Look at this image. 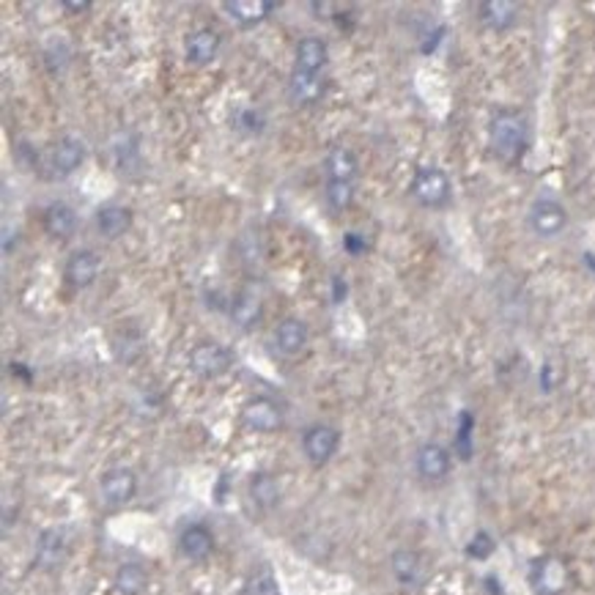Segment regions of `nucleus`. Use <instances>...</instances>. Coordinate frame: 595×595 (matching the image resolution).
Masks as SVG:
<instances>
[{"label":"nucleus","instance_id":"f257e3e1","mask_svg":"<svg viewBox=\"0 0 595 595\" xmlns=\"http://www.w3.org/2000/svg\"><path fill=\"white\" fill-rule=\"evenodd\" d=\"M530 141V126L518 110H499L489 124V146L502 162H518Z\"/></svg>","mask_w":595,"mask_h":595},{"label":"nucleus","instance_id":"f03ea898","mask_svg":"<svg viewBox=\"0 0 595 595\" xmlns=\"http://www.w3.org/2000/svg\"><path fill=\"white\" fill-rule=\"evenodd\" d=\"M412 197L426 209H439L450 201V178L439 168H420L409 187Z\"/></svg>","mask_w":595,"mask_h":595},{"label":"nucleus","instance_id":"7ed1b4c3","mask_svg":"<svg viewBox=\"0 0 595 595\" xmlns=\"http://www.w3.org/2000/svg\"><path fill=\"white\" fill-rule=\"evenodd\" d=\"M233 365V354L217 343V341H204L189 352V368L201 376V379H220L228 373Z\"/></svg>","mask_w":595,"mask_h":595},{"label":"nucleus","instance_id":"20e7f679","mask_svg":"<svg viewBox=\"0 0 595 595\" xmlns=\"http://www.w3.org/2000/svg\"><path fill=\"white\" fill-rule=\"evenodd\" d=\"M568 225V212L563 204L552 201V197H541V201L533 204L530 209V228L541 236V239H554L565 231Z\"/></svg>","mask_w":595,"mask_h":595},{"label":"nucleus","instance_id":"39448f33","mask_svg":"<svg viewBox=\"0 0 595 595\" xmlns=\"http://www.w3.org/2000/svg\"><path fill=\"white\" fill-rule=\"evenodd\" d=\"M138 491V478L132 470L126 467H115V470H107L99 481V494L105 499L107 508H121L126 505L132 497Z\"/></svg>","mask_w":595,"mask_h":595},{"label":"nucleus","instance_id":"423d86ee","mask_svg":"<svg viewBox=\"0 0 595 595\" xmlns=\"http://www.w3.org/2000/svg\"><path fill=\"white\" fill-rule=\"evenodd\" d=\"M242 420L250 431H258V434H275L280 426H283V412L280 407L272 401V398H250L242 409Z\"/></svg>","mask_w":595,"mask_h":595},{"label":"nucleus","instance_id":"0eeeda50","mask_svg":"<svg viewBox=\"0 0 595 595\" xmlns=\"http://www.w3.org/2000/svg\"><path fill=\"white\" fill-rule=\"evenodd\" d=\"M338 444H341V434L333 426H313L302 436V450L310 464L316 467L326 464V461L338 453Z\"/></svg>","mask_w":595,"mask_h":595},{"label":"nucleus","instance_id":"6e6552de","mask_svg":"<svg viewBox=\"0 0 595 595\" xmlns=\"http://www.w3.org/2000/svg\"><path fill=\"white\" fill-rule=\"evenodd\" d=\"M86 160V143L83 138L78 135H66L60 138L55 146H52V154H50V168H52V176L55 178H66L72 176Z\"/></svg>","mask_w":595,"mask_h":595},{"label":"nucleus","instance_id":"1a4fd4ad","mask_svg":"<svg viewBox=\"0 0 595 595\" xmlns=\"http://www.w3.org/2000/svg\"><path fill=\"white\" fill-rule=\"evenodd\" d=\"M417 475L428 483H439L450 475V453L447 447H442L439 442H426L420 450H417Z\"/></svg>","mask_w":595,"mask_h":595},{"label":"nucleus","instance_id":"9d476101","mask_svg":"<svg viewBox=\"0 0 595 595\" xmlns=\"http://www.w3.org/2000/svg\"><path fill=\"white\" fill-rule=\"evenodd\" d=\"M96 275H99V258H96L91 250H78V252H72L69 261H66V267H63L66 283L75 286V288H88V286H94Z\"/></svg>","mask_w":595,"mask_h":595},{"label":"nucleus","instance_id":"9b49d317","mask_svg":"<svg viewBox=\"0 0 595 595\" xmlns=\"http://www.w3.org/2000/svg\"><path fill=\"white\" fill-rule=\"evenodd\" d=\"M565 581H568V571L557 557H544L536 563L533 587L538 590V595H557V592H563Z\"/></svg>","mask_w":595,"mask_h":595},{"label":"nucleus","instance_id":"f8f14e48","mask_svg":"<svg viewBox=\"0 0 595 595\" xmlns=\"http://www.w3.org/2000/svg\"><path fill=\"white\" fill-rule=\"evenodd\" d=\"M223 9L231 14V20L250 28V25H258L267 20L278 9V4L275 0H225Z\"/></svg>","mask_w":595,"mask_h":595},{"label":"nucleus","instance_id":"ddd939ff","mask_svg":"<svg viewBox=\"0 0 595 595\" xmlns=\"http://www.w3.org/2000/svg\"><path fill=\"white\" fill-rule=\"evenodd\" d=\"M228 313H231V321H233L239 329L250 333V329H255V326L261 324V318H263V305H261L258 294H252V291L244 288V291L233 294Z\"/></svg>","mask_w":595,"mask_h":595},{"label":"nucleus","instance_id":"4468645a","mask_svg":"<svg viewBox=\"0 0 595 595\" xmlns=\"http://www.w3.org/2000/svg\"><path fill=\"white\" fill-rule=\"evenodd\" d=\"M217 50H220V33H217V31H212V28L195 31V33H189L187 47H184L187 63H192V66H206V63L215 60Z\"/></svg>","mask_w":595,"mask_h":595},{"label":"nucleus","instance_id":"2eb2a0df","mask_svg":"<svg viewBox=\"0 0 595 595\" xmlns=\"http://www.w3.org/2000/svg\"><path fill=\"white\" fill-rule=\"evenodd\" d=\"M178 546H181V554L187 560L204 563L215 552V536L206 530L204 524H189L178 538Z\"/></svg>","mask_w":595,"mask_h":595},{"label":"nucleus","instance_id":"dca6fc26","mask_svg":"<svg viewBox=\"0 0 595 595\" xmlns=\"http://www.w3.org/2000/svg\"><path fill=\"white\" fill-rule=\"evenodd\" d=\"M44 231L52 239H72V233L78 231V215L69 204H50L44 212Z\"/></svg>","mask_w":595,"mask_h":595},{"label":"nucleus","instance_id":"f3484780","mask_svg":"<svg viewBox=\"0 0 595 595\" xmlns=\"http://www.w3.org/2000/svg\"><path fill=\"white\" fill-rule=\"evenodd\" d=\"M307 324L299 321V318H286L280 321V326L275 329V341H278V349L288 357H297L299 352H305L307 346Z\"/></svg>","mask_w":595,"mask_h":595},{"label":"nucleus","instance_id":"a211bd4d","mask_svg":"<svg viewBox=\"0 0 595 595\" xmlns=\"http://www.w3.org/2000/svg\"><path fill=\"white\" fill-rule=\"evenodd\" d=\"M478 14L486 28L508 31L518 17V4H510V0H483V4L478 6Z\"/></svg>","mask_w":595,"mask_h":595},{"label":"nucleus","instance_id":"6ab92c4d","mask_svg":"<svg viewBox=\"0 0 595 595\" xmlns=\"http://www.w3.org/2000/svg\"><path fill=\"white\" fill-rule=\"evenodd\" d=\"M96 228H99V233L105 236V239H121L129 228H132V212L126 209V206H115V204H110V206H102L99 212H96Z\"/></svg>","mask_w":595,"mask_h":595},{"label":"nucleus","instance_id":"aec40b11","mask_svg":"<svg viewBox=\"0 0 595 595\" xmlns=\"http://www.w3.org/2000/svg\"><path fill=\"white\" fill-rule=\"evenodd\" d=\"M326 63V44L316 36H305L299 44H297V66L294 69L299 72H310V75H318Z\"/></svg>","mask_w":595,"mask_h":595},{"label":"nucleus","instance_id":"412c9836","mask_svg":"<svg viewBox=\"0 0 595 595\" xmlns=\"http://www.w3.org/2000/svg\"><path fill=\"white\" fill-rule=\"evenodd\" d=\"M288 94H291L294 105H313L324 94V83L318 80V75L294 69L291 80H288Z\"/></svg>","mask_w":595,"mask_h":595},{"label":"nucleus","instance_id":"4be33fe9","mask_svg":"<svg viewBox=\"0 0 595 595\" xmlns=\"http://www.w3.org/2000/svg\"><path fill=\"white\" fill-rule=\"evenodd\" d=\"M389 568L395 573V579H398L401 584L412 587L420 581V571H423V563H420V554L412 552V549H398L392 554L389 560Z\"/></svg>","mask_w":595,"mask_h":595},{"label":"nucleus","instance_id":"5701e85b","mask_svg":"<svg viewBox=\"0 0 595 595\" xmlns=\"http://www.w3.org/2000/svg\"><path fill=\"white\" fill-rule=\"evenodd\" d=\"M250 497L258 508L270 510L280 502V486H278V478L270 475V472H258L252 475L250 481Z\"/></svg>","mask_w":595,"mask_h":595},{"label":"nucleus","instance_id":"b1692460","mask_svg":"<svg viewBox=\"0 0 595 595\" xmlns=\"http://www.w3.org/2000/svg\"><path fill=\"white\" fill-rule=\"evenodd\" d=\"M324 168H326L329 181H352L357 176V157L349 149L338 146V149H333L326 154Z\"/></svg>","mask_w":595,"mask_h":595},{"label":"nucleus","instance_id":"393cba45","mask_svg":"<svg viewBox=\"0 0 595 595\" xmlns=\"http://www.w3.org/2000/svg\"><path fill=\"white\" fill-rule=\"evenodd\" d=\"M146 571L141 565H121L115 573V590L118 595H141L146 590Z\"/></svg>","mask_w":595,"mask_h":595},{"label":"nucleus","instance_id":"a878e982","mask_svg":"<svg viewBox=\"0 0 595 595\" xmlns=\"http://www.w3.org/2000/svg\"><path fill=\"white\" fill-rule=\"evenodd\" d=\"M60 557H63V538L58 533H44L41 541H39V552H36L39 565L52 568V565L60 563Z\"/></svg>","mask_w":595,"mask_h":595},{"label":"nucleus","instance_id":"bb28decb","mask_svg":"<svg viewBox=\"0 0 595 595\" xmlns=\"http://www.w3.org/2000/svg\"><path fill=\"white\" fill-rule=\"evenodd\" d=\"M326 201L335 212H346L354 204V184L352 181H326Z\"/></svg>","mask_w":595,"mask_h":595},{"label":"nucleus","instance_id":"cd10ccee","mask_svg":"<svg viewBox=\"0 0 595 595\" xmlns=\"http://www.w3.org/2000/svg\"><path fill=\"white\" fill-rule=\"evenodd\" d=\"M244 595H280V587H278V579L272 571H258L255 576L247 579L244 584Z\"/></svg>","mask_w":595,"mask_h":595},{"label":"nucleus","instance_id":"c85d7f7f","mask_svg":"<svg viewBox=\"0 0 595 595\" xmlns=\"http://www.w3.org/2000/svg\"><path fill=\"white\" fill-rule=\"evenodd\" d=\"M239 126L247 129V132H252V135H258V132L263 129V118H261V113H255V110H244V113L239 115Z\"/></svg>","mask_w":595,"mask_h":595},{"label":"nucleus","instance_id":"c756f323","mask_svg":"<svg viewBox=\"0 0 595 595\" xmlns=\"http://www.w3.org/2000/svg\"><path fill=\"white\" fill-rule=\"evenodd\" d=\"M491 549H494V544H491V538L486 536V533H481L475 541H472V546H470V554L472 557H489L491 554Z\"/></svg>","mask_w":595,"mask_h":595},{"label":"nucleus","instance_id":"7c9ffc66","mask_svg":"<svg viewBox=\"0 0 595 595\" xmlns=\"http://www.w3.org/2000/svg\"><path fill=\"white\" fill-rule=\"evenodd\" d=\"M470 428H472V417L464 415L461 417V434H458V444L464 450V458H470Z\"/></svg>","mask_w":595,"mask_h":595},{"label":"nucleus","instance_id":"2f4dec72","mask_svg":"<svg viewBox=\"0 0 595 595\" xmlns=\"http://www.w3.org/2000/svg\"><path fill=\"white\" fill-rule=\"evenodd\" d=\"M343 247H346L349 255H362L368 244H365V239H362L360 233H346V236H343Z\"/></svg>","mask_w":595,"mask_h":595},{"label":"nucleus","instance_id":"473e14b6","mask_svg":"<svg viewBox=\"0 0 595 595\" xmlns=\"http://www.w3.org/2000/svg\"><path fill=\"white\" fill-rule=\"evenodd\" d=\"M60 6H63L66 12H72V14H83V12H88L94 4H91V0H63Z\"/></svg>","mask_w":595,"mask_h":595},{"label":"nucleus","instance_id":"72a5a7b5","mask_svg":"<svg viewBox=\"0 0 595 595\" xmlns=\"http://www.w3.org/2000/svg\"><path fill=\"white\" fill-rule=\"evenodd\" d=\"M333 283H335V302H343V297H346V283H341V278H335Z\"/></svg>","mask_w":595,"mask_h":595}]
</instances>
